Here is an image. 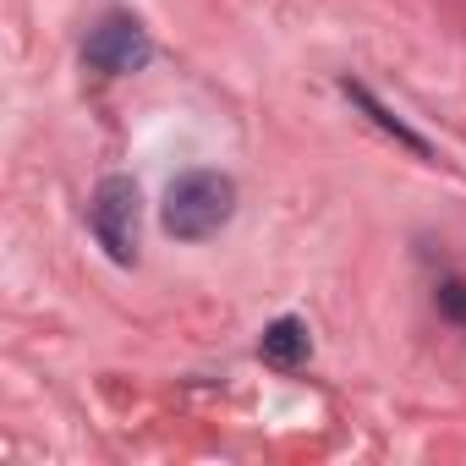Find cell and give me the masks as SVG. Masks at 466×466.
<instances>
[{"mask_svg":"<svg viewBox=\"0 0 466 466\" xmlns=\"http://www.w3.org/2000/svg\"><path fill=\"white\" fill-rule=\"evenodd\" d=\"M439 313L466 329V280H444V286H439Z\"/></svg>","mask_w":466,"mask_h":466,"instance_id":"cell-6","label":"cell"},{"mask_svg":"<svg viewBox=\"0 0 466 466\" xmlns=\"http://www.w3.org/2000/svg\"><path fill=\"white\" fill-rule=\"evenodd\" d=\"M148 56H154V45H148V34H143V23L137 17H105L94 34H88V45H83V61L94 66V72H110V77H127V72H143L148 66Z\"/></svg>","mask_w":466,"mask_h":466,"instance_id":"cell-3","label":"cell"},{"mask_svg":"<svg viewBox=\"0 0 466 466\" xmlns=\"http://www.w3.org/2000/svg\"><path fill=\"white\" fill-rule=\"evenodd\" d=\"M237 214V181L225 170H181L170 187H165V230L176 242H208L230 225Z\"/></svg>","mask_w":466,"mask_h":466,"instance_id":"cell-1","label":"cell"},{"mask_svg":"<svg viewBox=\"0 0 466 466\" xmlns=\"http://www.w3.org/2000/svg\"><path fill=\"white\" fill-rule=\"evenodd\" d=\"M137 214H143L137 181H132V176H105L99 192H94L88 219H94L99 248H105L116 264H132V258H137Z\"/></svg>","mask_w":466,"mask_h":466,"instance_id":"cell-2","label":"cell"},{"mask_svg":"<svg viewBox=\"0 0 466 466\" xmlns=\"http://www.w3.org/2000/svg\"><path fill=\"white\" fill-rule=\"evenodd\" d=\"M308 351H313V340H308L302 319H275L264 329V340H258V357L269 368H297V362H308Z\"/></svg>","mask_w":466,"mask_h":466,"instance_id":"cell-4","label":"cell"},{"mask_svg":"<svg viewBox=\"0 0 466 466\" xmlns=\"http://www.w3.org/2000/svg\"><path fill=\"white\" fill-rule=\"evenodd\" d=\"M340 88H346V99H351V105H362V110L373 116V127H384V132H390L395 143H406V148H411V154H422V159L433 154V148H428V143H422V137H417V132H411V127H406L400 116H390V110H384V105H379V99H373V94H368L362 83H340Z\"/></svg>","mask_w":466,"mask_h":466,"instance_id":"cell-5","label":"cell"}]
</instances>
